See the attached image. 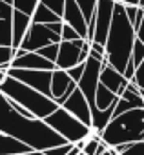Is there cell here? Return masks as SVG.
<instances>
[{"mask_svg": "<svg viewBox=\"0 0 144 155\" xmlns=\"http://www.w3.org/2000/svg\"><path fill=\"white\" fill-rule=\"evenodd\" d=\"M0 131L18 139L33 150L46 151L47 148L60 146L67 142L60 133H57L44 119L26 117L18 113L9 99L0 91Z\"/></svg>", "mask_w": 144, "mask_h": 155, "instance_id": "1", "label": "cell"}, {"mask_svg": "<svg viewBox=\"0 0 144 155\" xmlns=\"http://www.w3.org/2000/svg\"><path fill=\"white\" fill-rule=\"evenodd\" d=\"M135 38H137V31L126 15V6L122 2H115L113 18H111L110 33L106 38V57H108V62L120 73H124L131 58Z\"/></svg>", "mask_w": 144, "mask_h": 155, "instance_id": "2", "label": "cell"}, {"mask_svg": "<svg viewBox=\"0 0 144 155\" xmlns=\"http://www.w3.org/2000/svg\"><path fill=\"white\" fill-rule=\"evenodd\" d=\"M0 91H2L8 99H13L18 104H22L24 108H28L38 119H46L47 115H51L58 108V104L55 102L53 97H47V95L40 93L38 90L13 79L9 75L6 77L2 86H0Z\"/></svg>", "mask_w": 144, "mask_h": 155, "instance_id": "3", "label": "cell"}, {"mask_svg": "<svg viewBox=\"0 0 144 155\" xmlns=\"http://www.w3.org/2000/svg\"><path fill=\"white\" fill-rule=\"evenodd\" d=\"M100 137L108 146L144 140V108H135L117 117H111Z\"/></svg>", "mask_w": 144, "mask_h": 155, "instance_id": "4", "label": "cell"}, {"mask_svg": "<svg viewBox=\"0 0 144 155\" xmlns=\"http://www.w3.org/2000/svg\"><path fill=\"white\" fill-rule=\"evenodd\" d=\"M57 133H60L67 142H79L86 137H90L91 128L88 124H84L80 119H77L75 115H71L66 108L58 106L51 115H47L44 119Z\"/></svg>", "mask_w": 144, "mask_h": 155, "instance_id": "5", "label": "cell"}, {"mask_svg": "<svg viewBox=\"0 0 144 155\" xmlns=\"http://www.w3.org/2000/svg\"><path fill=\"white\" fill-rule=\"evenodd\" d=\"M51 73L49 69H28V68H9L8 75L13 79L38 90L40 93L51 97Z\"/></svg>", "mask_w": 144, "mask_h": 155, "instance_id": "6", "label": "cell"}, {"mask_svg": "<svg viewBox=\"0 0 144 155\" xmlns=\"http://www.w3.org/2000/svg\"><path fill=\"white\" fill-rule=\"evenodd\" d=\"M60 35L51 31L47 24H38V22H31L20 48H24L26 51H38L40 48L53 44V42H60Z\"/></svg>", "mask_w": 144, "mask_h": 155, "instance_id": "7", "label": "cell"}, {"mask_svg": "<svg viewBox=\"0 0 144 155\" xmlns=\"http://www.w3.org/2000/svg\"><path fill=\"white\" fill-rule=\"evenodd\" d=\"M100 71H102V62L93 57H88L84 73L80 77V81L77 82V86L88 99L90 106H95V93H97V86L100 84Z\"/></svg>", "mask_w": 144, "mask_h": 155, "instance_id": "8", "label": "cell"}, {"mask_svg": "<svg viewBox=\"0 0 144 155\" xmlns=\"http://www.w3.org/2000/svg\"><path fill=\"white\" fill-rule=\"evenodd\" d=\"M115 2L117 0H97V11H95V35L93 40L99 44L106 46V38L110 33V26H111V18H113V9H115Z\"/></svg>", "mask_w": 144, "mask_h": 155, "instance_id": "9", "label": "cell"}, {"mask_svg": "<svg viewBox=\"0 0 144 155\" xmlns=\"http://www.w3.org/2000/svg\"><path fill=\"white\" fill-rule=\"evenodd\" d=\"M86 44V38H77V40H60L58 48V57H57V68L60 69H69L77 64H80V51L82 46Z\"/></svg>", "mask_w": 144, "mask_h": 155, "instance_id": "10", "label": "cell"}, {"mask_svg": "<svg viewBox=\"0 0 144 155\" xmlns=\"http://www.w3.org/2000/svg\"><path fill=\"white\" fill-rule=\"evenodd\" d=\"M62 108H66L71 115H75L77 119H80L84 124H88L91 128V106H90L88 99L84 97V93L79 90V86L67 97V101L62 104Z\"/></svg>", "mask_w": 144, "mask_h": 155, "instance_id": "11", "label": "cell"}, {"mask_svg": "<svg viewBox=\"0 0 144 155\" xmlns=\"http://www.w3.org/2000/svg\"><path fill=\"white\" fill-rule=\"evenodd\" d=\"M62 20H64L66 24H69L71 28H75L82 38L88 37V20H86L84 13L80 11V8H79V4L75 2V0H66V4H64V13H62Z\"/></svg>", "mask_w": 144, "mask_h": 155, "instance_id": "12", "label": "cell"}, {"mask_svg": "<svg viewBox=\"0 0 144 155\" xmlns=\"http://www.w3.org/2000/svg\"><path fill=\"white\" fill-rule=\"evenodd\" d=\"M100 84H104L108 90H111L115 95H122V91L128 88L129 81L124 77V73H120L119 69H115L111 64H102V71H100Z\"/></svg>", "mask_w": 144, "mask_h": 155, "instance_id": "13", "label": "cell"}, {"mask_svg": "<svg viewBox=\"0 0 144 155\" xmlns=\"http://www.w3.org/2000/svg\"><path fill=\"white\" fill-rule=\"evenodd\" d=\"M11 68H28V69H49L53 71L57 68L55 62L47 60L46 57H42L38 51H26L20 57H15L11 60Z\"/></svg>", "mask_w": 144, "mask_h": 155, "instance_id": "14", "label": "cell"}, {"mask_svg": "<svg viewBox=\"0 0 144 155\" xmlns=\"http://www.w3.org/2000/svg\"><path fill=\"white\" fill-rule=\"evenodd\" d=\"M13 6L0 0V46L13 44Z\"/></svg>", "mask_w": 144, "mask_h": 155, "instance_id": "15", "label": "cell"}, {"mask_svg": "<svg viewBox=\"0 0 144 155\" xmlns=\"http://www.w3.org/2000/svg\"><path fill=\"white\" fill-rule=\"evenodd\" d=\"M73 86H77V82L69 77L67 69H60V68L53 69V73H51V97L55 99V102Z\"/></svg>", "mask_w": 144, "mask_h": 155, "instance_id": "16", "label": "cell"}, {"mask_svg": "<svg viewBox=\"0 0 144 155\" xmlns=\"http://www.w3.org/2000/svg\"><path fill=\"white\" fill-rule=\"evenodd\" d=\"M31 22H33L31 15H26V13H22L18 9L13 11V44H11L13 48H20V44H22V40H24L29 26H31Z\"/></svg>", "mask_w": 144, "mask_h": 155, "instance_id": "17", "label": "cell"}, {"mask_svg": "<svg viewBox=\"0 0 144 155\" xmlns=\"http://www.w3.org/2000/svg\"><path fill=\"white\" fill-rule=\"evenodd\" d=\"M113 110L115 104L106 108V110H99L97 106H91V133L90 135H100L102 130L108 126V122L113 117Z\"/></svg>", "mask_w": 144, "mask_h": 155, "instance_id": "18", "label": "cell"}, {"mask_svg": "<svg viewBox=\"0 0 144 155\" xmlns=\"http://www.w3.org/2000/svg\"><path fill=\"white\" fill-rule=\"evenodd\" d=\"M33 148H29L28 144L20 142L18 139L6 135L0 131V155H11V153H22V151H29Z\"/></svg>", "mask_w": 144, "mask_h": 155, "instance_id": "19", "label": "cell"}, {"mask_svg": "<svg viewBox=\"0 0 144 155\" xmlns=\"http://www.w3.org/2000/svg\"><path fill=\"white\" fill-rule=\"evenodd\" d=\"M119 95H115L111 90H108L104 84H99L97 86V93H95V106L99 110H106L110 106H113L117 102Z\"/></svg>", "mask_w": 144, "mask_h": 155, "instance_id": "20", "label": "cell"}, {"mask_svg": "<svg viewBox=\"0 0 144 155\" xmlns=\"http://www.w3.org/2000/svg\"><path fill=\"white\" fill-rule=\"evenodd\" d=\"M31 18H33V22H38V24H53V22L62 20L60 15H57L53 9H49L42 2H38V6H37V9H35V13H33Z\"/></svg>", "mask_w": 144, "mask_h": 155, "instance_id": "21", "label": "cell"}, {"mask_svg": "<svg viewBox=\"0 0 144 155\" xmlns=\"http://www.w3.org/2000/svg\"><path fill=\"white\" fill-rule=\"evenodd\" d=\"M119 155H144V140H135V142H126V144H117L113 146Z\"/></svg>", "mask_w": 144, "mask_h": 155, "instance_id": "22", "label": "cell"}, {"mask_svg": "<svg viewBox=\"0 0 144 155\" xmlns=\"http://www.w3.org/2000/svg\"><path fill=\"white\" fill-rule=\"evenodd\" d=\"M38 2H40V0H13L11 6H13L15 9H18V11H22V13L33 17V13H35Z\"/></svg>", "mask_w": 144, "mask_h": 155, "instance_id": "23", "label": "cell"}, {"mask_svg": "<svg viewBox=\"0 0 144 155\" xmlns=\"http://www.w3.org/2000/svg\"><path fill=\"white\" fill-rule=\"evenodd\" d=\"M75 2L79 4L80 11L84 13L86 20L90 22L93 17H95V11H97V0H75Z\"/></svg>", "mask_w": 144, "mask_h": 155, "instance_id": "24", "label": "cell"}, {"mask_svg": "<svg viewBox=\"0 0 144 155\" xmlns=\"http://www.w3.org/2000/svg\"><path fill=\"white\" fill-rule=\"evenodd\" d=\"M144 60V42H140L139 38H135L133 42V49H131V62L135 64V68H139Z\"/></svg>", "mask_w": 144, "mask_h": 155, "instance_id": "25", "label": "cell"}, {"mask_svg": "<svg viewBox=\"0 0 144 155\" xmlns=\"http://www.w3.org/2000/svg\"><path fill=\"white\" fill-rule=\"evenodd\" d=\"M58 48H60V42H53V44H47V46L40 48V49H38V53H40L42 57H46L47 60L57 62V57H58Z\"/></svg>", "mask_w": 144, "mask_h": 155, "instance_id": "26", "label": "cell"}, {"mask_svg": "<svg viewBox=\"0 0 144 155\" xmlns=\"http://www.w3.org/2000/svg\"><path fill=\"white\" fill-rule=\"evenodd\" d=\"M129 110H135V106H133L129 101H126V99L119 97V99H117V102H115L113 117H117V115H120V113H126V111H129Z\"/></svg>", "mask_w": 144, "mask_h": 155, "instance_id": "27", "label": "cell"}, {"mask_svg": "<svg viewBox=\"0 0 144 155\" xmlns=\"http://www.w3.org/2000/svg\"><path fill=\"white\" fill-rule=\"evenodd\" d=\"M15 58V48L13 46H0V66L8 64Z\"/></svg>", "mask_w": 144, "mask_h": 155, "instance_id": "28", "label": "cell"}, {"mask_svg": "<svg viewBox=\"0 0 144 155\" xmlns=\"http://www.w3.org/2000/svg\"><path fill=\"white\" fill-rule=\"evenodd\" d=\"M73 146H75L73 142H64V144H60V146L47 148V150H46V153H47V155H67V153H69V150L73 148Z\"/></svg>", "mask_w": 144, "mask_h": 155, "instance_id": "29", "label": "cell"}, {"mask_svg": "<svg viewBox=\"0 0 144 155\" xmlns=\"http://www.w3.org/2000/svg\"><path fill=\"white\" fill-rule=\"evenodd\" d=\"M60 37H62V40H77V38H82L75 28H71V26H69V24H66V22H64V28H62Z\"/></svg>", "mask_w": 144, "mask_h": 155, "instance_id": "30", "label": "cell"}, {"mask_svg": "<svg viewBox=\"0 0 144 155\" xmlns=\"http://www.w3.org/2000/svg\"><path fill=\"white\" fill-rule=\"evenodd\" d=\"M40 2L44 4V6H47L49 9H53L57 15H60L62 17V13H64V4H66V0H40Z\"/></svg>", "mask_w": 144, "mask_h": 155, "instance_id": "31", "label": "cell"}, {"mask_svg": "<svg viewBox=\"0 0 144 155\" xmlns=\"http://www.w3.org/2000/svg\"><path fill=\"white\" fill-rule=\"evenodd\" d=\"M84 66H86V62H80V64H77V66H73V68H69V69H67L69 77H71V79H73L75 82L80 81V77H82V73H84Z\"/></svg>", "mask_w": 144, "mask_h": 155, "instance_id": "32", "label": "cell"}, {"mask_svg": "<svg viewBox=\"0 0 144 155\" xmlns=\"http://www.w3.org/2000/svg\"><path fill=\"white\" fill-rule=\"evenodd\" d=\"M131 82H135L139 88H142V90H144V60H142V64L137 68V71H135V75H133Z\"/></svg>", "mask_w": 144, "mask_h": 155, "instance_id": "33", "label": "cell"}, {"mask_svg": "<svg viewBox=\"0 0 144 155\" xmlns=\"http://www.w3.org/2000/svg\"><path fill=\"white\" fill-rule=\"evenodd\" d=\"M137 13H139V6H126V15H128L129 22L133 24V28H135V22H137Z\"/></svg>", "mask_w": 144, "mask_h": 155, "instance_id": "34", "label": "cell"}, {"mask_svg": "<svg viewBox=\"0 0 144 155\" xmlns=\"http://www.w3.org/2000/svg\"><path fill=\"white\" fill-rule=\"evenodd\" d=\"M135 71H137V68H135V64H133L131 58H129V62H128V66H126V69H124V77H126L128 81H131L133 75H135Z\"/></svg>", "mask_w": 144, "mask_h": 155, "instance_id": "35", "label": "cell"}, {"mask_svg": "<svg viewBox=\"0 0 144 155\" xmlns=\"http://www.w3.org/2000/svg\"><path fill=\"white\" fill-rule=\"evenodd\" d=\"M135 31H137V38L140 42H144V17H142V20H140V24H139V28Z\"/></svg>", "mask_w": 144, "mask_h": 155, "instance_id": "36", "label": "cell"}, {"mask_svg": "<svg viewBox=\"0 0 144 155\" xmlns=\"http://www.w3.org/2000/svg\"><path fill=\"white\" fill-rule=\"evenodd\" d=\"M11 155H47L46 151L40 150H29V151H22V153H11Z\"/></svg>", "mask_w": 144, "mask_h": 155, "instance_id": "37", "label": "cell"}, {"mask_svg": "<svg viewBox=\"0 0 144 155\" xmlns=\"http://www.w3.org/2000/svg\"><path fill=\"white\" fill-rule=\"evenodd\" d=\"M117 2H122L124 6H139L140 0H117Z\"/></svg>", "mask_w": 144, "mask_h": 155, "instance_id": "38", "label": "cell"}, {"mask_svg": "<svg viewBox=\"0 0 144 155\" xmlns=\"http://www.w3.org/2000/svg\"><path fill=\"white\" fill-rule=\"evenodd\" d=\"M79 153H80V148H77V146H73V148H71V150H69V153H67V155H79Z\"/></svg>", "mask_w": 144, "mask_h": 155, "instance_id": "39", "label": "cell"}, {"mask_svg": "<svg viewBox=\"0 0 144 155\" xmlns=\"http://www.w3.org/2000/svg\"><path fill=\"white\" fill-rule=\"evenodd\" d=\"M6 77H8V73H6V71H2V69H0V86H2V82L6 81Z\"/></svg>", "mask_w": 144, "mask_h": 155, "instance_id": "40", "label": "cell"}, {"mask_svg": "<svg viewBox=\"0 0 144 155\" xmlns=\"http://www.w3.org/2000/svg\"><path fill=\"white\" fill-rule=\"evenodd\" d=\"M139 6H140V8H144V0H140V2H139Z\"/></svg>", "mask_w": 144, "mask_h": 155, "instance_id": "41", "label": "cell"}, {"mask_svg": "<svg viewBox=\"0 0 144 155\" xmlns=\"http://www.w3.org/2000/svg\"><path fill=\"white\" fill-rule=\"evenodd\" d=\"M79 155H86V153H84V151H80V153H79Z\"/></svg>", "mask_w": 144, "mask_h": 155, "instance_id": "42", "label": "cell"}]
</instances>
